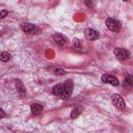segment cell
Listing matches in <instances>:
<instances>
[{"instance_id": "1", "label": "cell", "mask_w": 133, "mask_h": 133, "mask_svg": "<svg viewBox=\"0 0 133 133\" xmlns=\"http://www.w3.org/2000/svg\"><path fill=\"white\" fill-rule=\"evenodd\" d=\"M62 85H63V88H62V92H61L60 97L62 100H68L71 97L72 91H73V81L71 79H69Z\"/></svg>"}, {"instance_id": "2", "label": "cell", "mask_w": 133, "mask_h": 133, "mask_svg": "<svg viewBox=\"0 0 133 133\" xmlns=\"http://www.w3.org/2000/svg\"><path fill=\"white\" fill-rule=\"evenodd\" d=\"M105 24H106V27L112 32H118L121 30V23L115 19L108 18V19H106Z\"/></svg>"}, {"instance_id": "3", "label": "cell", "mask_w": 133, "mask_h": 133, "mask_svg": "<svg viewBox=\"0 0 133 133\" xmlns=\"http://www.w3.org/2000/svg\"><path fill=\"white\" fill-rule=\"evenodd\" d=\"M111 102L112 104L118 108V109H125L126 108V103H125V100L117 94H113L111 96Z\"/></svg>"}, {"instance_id": "4", "label": "cell", "mask_w": 133, "mask_h": 133, "mask_svg": "<svg viewBox=\"0 0 133 133\" xmlns=\"http://www.w3.org/2000/svg\"><path fill=\"white\" fill-rule=\"evenodd\" d=\"M114 55L119 60H126V59H128L130 57L129 51L124 49V48H115L114 49Z\"/></svg>"}, {"instance_id": "5", "label": "cell", "mask_w": 133, "mask_h": 133, "mask_svg": "<svg viewBox=\"0 0 133 133\" xmlns=\"http://www.w3.org/2000/svg\"><path fill=\"white\" fill-rule=\"evenodd\" d=\"M101 80H102L104 83H109V84H111V85H113V86H117V85L119 84L118 79H117L116 77H114V76H112V75H108V74L103 75L102 78H101Z\"/></svg>"}, {"instance_id": "6", "label": "cell", "mask_w": 133, "mask_h": 133, "mask_svg": "<svg viewBox=\"0 0 133 133\" xmlns=\"http://www.w3.org/2000/svg\"><path fill=\"white\" fill-rule=\"evenodd\" d=\"M85 36L88 41H96L99 38V32L95 29H91V28H88L85 30Z\"/></svg>"}, {"instance_id": "7", "label": "cell", "mask_w": 133, "mask_h": 133, "mask_svg": "<svg viewBox=\"0 0 133 133\" xmlns=\"http://www.w3.org/2000/svg\"><path fill=\"white\" fill-rule=\"evenodd\" d=\"M21 27H22V30L24 32H26V33H34L35 31L38 30L36 28V26L33 25V24H31V23H23L21 25Z\"/></svg>"}, {"instance_id": "8", "label": "cell", "mask_w": 133, "mask_h": 133, "mask_svg": "<svg viewBox=\"0 0 133 133\" xmlns=\"http://www.w3.org/2000/svg\"><path fill=\"white\" fill-rule=\"evenodd\" d=\"M53 39H54V42H55L58 46H64L65 43H66L65 37H64L62 34H60V33H55V34L53 35Z\"/></svg>"}, {"instance_id": "9", "label": "cell", "mask_w": 133, "mask_h": 133, "mask_svg": "<svg viewBox=\"0 0 133 133\" xmlns=\"http://www.w3.org/2000/svg\"><path fill=\"white\" fill-rule=\"evenodd\" d=\"M16 87H17V91L20 94V96L24 97L26 95V88L25 85L23 84V82L21 80H17L16 81Z\"/></svg>"}, {"instance_id": "10", "label": "cell", "mask_w": 133, "mask_h": 133, "mask_svg": "<svg viewBox=\"0 0 133 133\" xmlns=\"http://www.w3.org/2000/svg\"><path fill=\"white\" fill-rule=\"evenodd\" d=\"M30 108H31V113H32L33 115H38V114L43 111V106H42L41 104H38V103L32 104V105L30 106Z\"/></svg>"}, {"instance_id": "11", "label": "cell", "mask_w": 133, "mask_h": 133, "mask_svg": "<svg viewBox=\"0 0 133 133\" xmlns=\"http://www.w3.org/2000/svg\"><path fill=\"white\" fill-rule=\"evenodd\" d=\"M133 85V78L130 74H127L125 76V79H124V86L126 87H131Z\"/></svg>"}, {"instance_id": "12", "label": "cell", "mask_w": 133, "mask_h": 133, "mask_svg": "<svg viewBox=\"0 0 133 133\" xmlns=\"http://www.w3.org/2000/svg\"><path fill=\"white\" fill-rule=\"evenodd\" d=\"M62 88H63V85L62 84H56L53 89H52V94L54 96H60L61 92H62Z\"/></svg>"}, {"instance_id": "13", "label": "cell", "mask_w": 133, "mask_h": 133, "mask_svg": "<svg viewBox=\"0 0 133 133\" xmlns=\"http://www.w3.org/2000/svg\"><path fill=\"white\" fill-rule=\"evenodd\" d=\"M81 112H82V108L81 107H75V108H73L72 111H71V118L74 119V118L78 117Z\"/></svg>"}, {"instance_id": "14", "label": "cell", "mask_w": 133, "mask_h": 133, "mask_svg": "<svg viewBox=\"0 0 133 133\" xmlns=\"http://www.w3.org/2000/svg\"><path fill=\"white\" fill-rule=\"evenodd\" d=\"M11 58V55L8 53V52H2L1 54H0V60L1 61H8L9 59Z\"/></svg>"}, {"instance_id": "15", "label": "cell", "mask_w": 133, "mask_h": 133, "mask_svg": "<svg viewBox=\"0 0 133 133\" xmlns=\"http://www.w3.org/2000/svg\"><path fill=\"white\" fill-rule=\"evenodd\" d=\"M73 44H74V48H75L76 50H79V49H81V42H80L78 38H74V41H73Z\"/></svg>"}, {"instance_id": "16", "label": "cell", "mask_w": 133, "mask_h": 133, "mask_svg": "<svg viewBox=\"0 0 133 133\" xmlns=\"http://www.w3.org/2000/svg\"><path fill=\"white\" fill-rule=\"evenodd\" d=\"M54 73H55V75H60V76L65 75V71L64 70H61V69H56L54 71Z\"/></svg>"}, {"instance_id": "17", "label": "cell", "mask_w": 133, "mask_h": 133, "mask_svg": "<svg viewBox=\"0 0 133 133\" xmlns=\"http://www.w3.org/2000/svg\"><path fill=\"white\" fill-rule=\"evenodd\" d=\"M8 14V11L6 9H3V10H0V19H3L4 17H6Z\"/></svg>"}, {"instance_id": "18", "label": "cell", "mask_w": 133, "mask_h": 133, "mask_svg": "<svg viewBox=\"0 0 133 133\" xmlns=\"http://www.w3.org/2000/svg\"><path fill=\"white\" fill-rule=\"evenodd\" d=\"M5 116H6L5 111H4L2 108H0V118H3V117H5Z\"/></svg>"}, {"instance_id": "19", "label": "cell", "mask_w": 133, "mask_h": 133, "mask_svg": "<svg viewBox=\"0 0 133 133\" xmlns=\"http://www.w3.org/2000/svg\"><path fill=\"white\" fill-rule=\"evenodd\" d=\"M84 2H85V4H86L87 6H90V5H91V0H85Z\"/></svg>"}, {"instance_id": "20", "label": "cell", "mask_w": 133, "mask_h": 133, "mask_svg": "<svg viewBox=\"0 0 133 133\" xmlns=\"http://www.w3.org/2000/svg\"><path fill=\"white\" fill-rule=\"evenodd\" d=\"M123 1H127V0H123Z\"/></svg>"}]
</instances>
